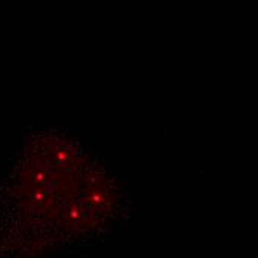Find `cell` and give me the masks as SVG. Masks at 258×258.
Listing matches in <instances>:
<instances>
[{"label":"cell","instance_id":"1","mask_svg":"<svg viewBox=\"0 0 258 258\" xmlns=\"http://www.w3.org/2000/svg\"><path fill=\"white\" fill-rule=\"evenodd\" d=\"M18 199L28 221L73 232L98 224L110 209L108 191L101 184L89 178L72 184L70 177L61 181L39 172L21 178Z\"/></svg>","mask_w":258,"mask_h":258}]
</instances>
